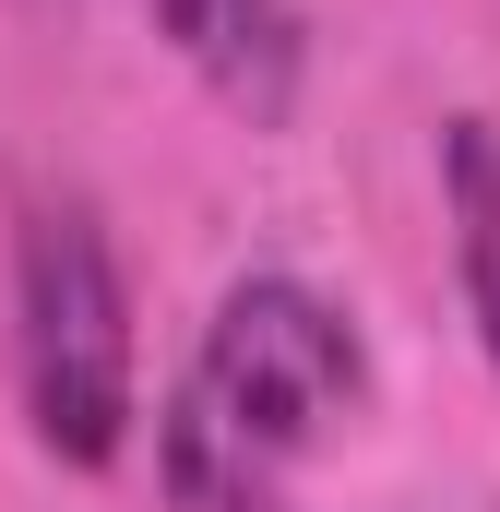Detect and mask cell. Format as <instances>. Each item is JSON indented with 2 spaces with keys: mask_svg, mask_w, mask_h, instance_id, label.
<instances>
[{
  "mask_svg": "<svg viewBox=\"0 0 500 512\" xmlns=\"http://www.w3.org/2000/svg\"><path fill=\"white\" fill-rule=\"evenodd\" d=\"M358 393H370L358 322L298 274H250L215 298L191 370L167 393L155 477L179 512H274L286 477L358 417Z\"/></svg>",
  "mask_w": 500,
  "mask_h": 512,
  "instance_id": "1",
  "label": "cell"
},
{
  "mask_svg": "<svg viewBox=\"0 0 500 512\" xmlns=\"http://www.w3.org/2000/svg\"><path fill=\"white\" fill-rule=\"evenodd\" d=\"M12 382L60 465H108L131 441V286L84 203H24L12 239Z\"/></svg>",
  "mask_w": 500,
  "mask_h": 512,
  "instance_id": "2",
  "label": "cell"
},
{
  "mask_svg": "<svg viewBox=\"0 0 500 512\" xmlns=\"http://www.w3.org/2000/svg\"><path fill=\"white\" fill-rule=\"evenodd\" d=\"M155 24L179 36V60L250 108V120H286V96H298V0H155Z\"/></svg>",
  "mask_w": 500,
  "mask_h": 512,
  "instance_id": "3",
  "label": "cell"
},
{
  "mask_svg": "<svg viewBox=\"0 0 500 512\" xmlns=\"http://www.w3.org/2000/svg\"><path fill=\"white\" fill-rule=\"evenodd\" d=\"M453 251H465L477 334H489V358H500V120L453 131Z\"/></svg>",
  "mask_w": 500,
  "mask_h": 512,
  "instance_id": "4",
  "label": "cell"
}]
</instances>
